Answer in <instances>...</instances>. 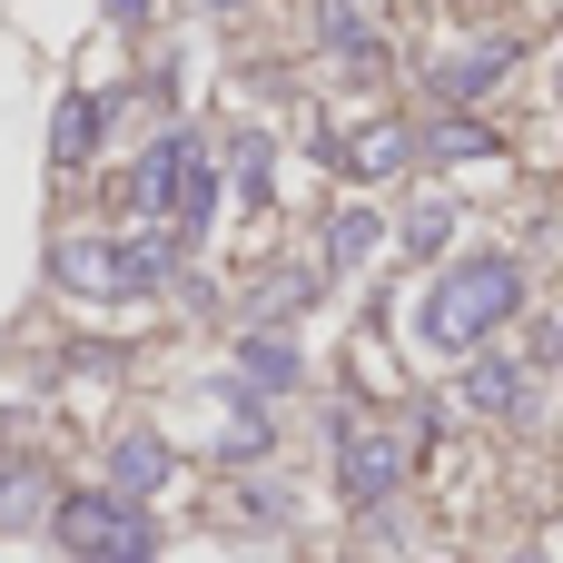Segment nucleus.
Segmentation results:
<instances>
[{"instance_id": "1", "label": "nucleus", "mask_w": 563, "mask_h": 563, "mask_svg": "<svg viewBox=\"0 0 563 563\" xmlns=\"http://www.w3.org/2000/svg\"><path fill=\"white\" fill-rule=\"evenodd\" d=\"M515 307H525V267H515V257H465V267H445L435 297H426V346L475 356Z\"/></svg>"}, {"instance_id": "2", "label": "nucleus", "mask_w": 563, "mask_h": 563, "mask_svg": "<svg viewBox=\"0 0 563 563\" xmlns=\"http://www.w3.org/2000/svg\"><path fill=\"white\" fill-rule=\"evenodd\" d=\"M49 525H59V544L79 563H158V534H148V515L129 505V495H59L49 505Z\"/></svg>"}, {"instance_id": "3", "label": "nucleus", "mask_w": 563, "mask_h": 563, "mask_svg": "<svg viewBox=\"0 0 563 563\" xmlns=\"http://www.w3.org/2000/svg\"><path fill=\"white\" fill-rule=\"evenodd\" d=\"M336 485H346V505H386V495L406 485V435L336 416Z\"/></svg>"}, {"instance_id": "4", "label": "nucleus", "mask_w": 563, "mask_h": 563, "mask_svg": "<svg viewBox=\"0 0 563 563\" xmlns=\"http://www.w3.org/2000/svg\"><path fill=\"white\" fill-rule=\"evenodd\" d=\"M505 69H515V40H475V49H455V59L435 69V89H445V99L465 109V99H485V89H495Z\"/></svg>"}, {"instance_id": "5", "label": "nucleus", "mask_w": 563, "mask_h": 563, "mask_svg": "<svg viewBox=\"0 0 563 563\" xmlns=\"http://www.w3.org/2000/svg\"><path fill=\"white\" fill-rule=\"evenodd\" d=\"M49 267H59V287H79V297H119V247H99V238H59Z\"/></svg>"}, {"instance_id": "6", "label": "nucleus", "mask_w": 563, "mask_h": 563, "mask_svg": "<svg viewBox=\"0 0 563 563\" xmlns=\"http://www.w3.org/2000/svg\"><path fill=\"white\" fill-rule=\"evenodd\" d=\"M99 129H109V109H99V99H79V89H69V99H59V109H49V158H59V168H79V158H89V148H99Z\"/></svg>"}, {"instance_id": "7", "label": "nucleus", "mask_w": 563, "mask_h": 563, "mask_svg": "<svg viewBox=\"0 0 563 563\" xmlns=\"http://www.w3.org/2000/svg\"><path fill=\"white\" fill-rule=\"evenodd\" d=\"M168 267H178V228H139V238L119 247V297H148Z\"/></svg>"}, {"instance_id": "8", "label": "nucleus", "mask_w": 563, "mask_h": 563, "mask_svg": "<svg viewBox=\"0 0 563 563\" xmlns=\"http://www.w3.org/2000/svg\"><path fill=\"white\" fill-rule=\"evenodd\" d=\"M465 406L475 416H525V366L515 356H475L465 366Z\"/></svg>"}, {"instance_id": "9", "label": "nucleus", "mask_w": 563, "mask_h": 563, "mask_svg": "<svg viewBox=\"0 0 563 563\" xmlns=\"http://www.w3.org/2000/svg\"><path fill=\"white\" fill-rule=\"evenodd\" d=\"M158 475H168V445H158V435H119V445H109V495H129V505H139Z\"/></svg>"}, {"instance_id": "10", "label": "nucleus", "mask_w": 563, "mask_h": 563, "mask_svg": "<svg viewBox=\"0 0 563 563\" xmlns=\"http://www.w3.org/2000/svg\"><path fill=\"white\" fill-rule=\"evenodd\" d=\"M317 40H327L336 59L376 69V30H366V10H356V0H327V10H317Z\"/></svg>"}, {"instance_id": "11", "label": "nucleus", "mask_w": 563, "mask_h": 563, "mask_svg": "<svg viewBox=\"0 0 563 563\" xmlns=\"http://www.w3.org/2000/svg\"><path fill=\"white\" fill-rule=\"evenodd\" d=\"M406 148H416V139H406V119H376V129H356L346 168H356V178H396V168H406Z\"/></svg>"}, {"instance_id": "12", "label": "nucleus", "mask_w": 563, "mask_h": 563, "mask_svg": "<svg viewBox=\"0 0 563 563\" xmlns=\"http://www.w3.org/2000/svg\"><path fill=\"white\" fill-rule=\"evenodd\" d=\"M49 515V475L40 465H0V525H40Z\"/></svg>"}, {"instance_id": "13", "label": "nucleus", "mask_w": 563, "mask_h": 563, "mask_svg": "<svg viewBox=\"0 0 563 563\" xmlns=\"http://www.w3.org/2000/svg\"><path fill=\"white\" fill-rule=\"evenodd\" d=\"M376 247V208H336V228H327V267H356Z\"/></svg>"}, {"instance_id": "14", "label": "nucleus", "mask_w": 563, "mask_h": 563, "mask_svg": "<svg viewBox=\"0 0 563 563\" xmlns=\"http://www.w3.org/2000/svg\"><path fill=\"white\" fill-rule=\"evenodd\" d=\"M238 366H247L257 386H297V346H287V336H247V346H238Z\"/></svg>"}, {"instance_id": "15", "label": "nucleus", "mask_w": 563, "mask_h": 563, "mask_svg": "<svg viewBox=\"0 0 563 563\" xmlns=\"http://www.w3.org/2000/svg\"><path fill=\"white\" fill-rule=\"evenodd\" d=\"M445 238H455V208H445V198H435V208H416V218H406V247H416V257H435V247H445Z\"/></svg>"}, {"instance_id": "16", "label": "nucleus", "mask_w": 563, "mask_h": 563, "mask_svg": "<svg viewBox=\"0 0 563 563\" xmlns=\"http://www.w3.org/2000/svg\"><path fill=\"white\" fill-rule=\"evenodd\" d=\"M435 148H445V158H485V148H495V139H485V129H475V119H445V129H435Z\"/></svg>"}, {"instance_id": "17", "label": "nucleus", "mask_w": 563, "mask_h": 563, "mask_svg": "<svg viewBox=\"0 0 563 563\" xmlns=\"http://www.w3.org/2000/svg\"><path fill=\"white\" fill-rule=\"evenodd\" d=\"M238 188H247V198H267V139H257V129L238 139Z\"/></svg>"}, {"instance_id": "18", "label": "nucleus", "mask_w": 563, "mask_h": 563, "mask_svg": "<svg viewBox=\"0 0 563 563\" xmlns=\"http://www.w3.org/2000/svg\"><path fill=\"white\" fill-rule=\"evenodd\" d=\"M99 10H109V20H119V30H129V20H148V10H158V0H99Z\"/></svg>"}, {"instance_id": "19", "label": "nucleus", "mask_w": 563, "mask_h": 563, "mask_svg": "<svg viewBox=\"0 0 563 563\" xmlns=\"http://www.w3.org/2000/svg\"><path fill=\"white\" fill-rule=\"evenodd\" d=\"M208 10H238V0H208Z\"/></svg>"}]
</instances>
